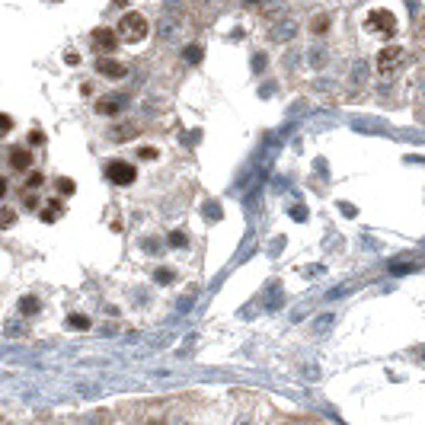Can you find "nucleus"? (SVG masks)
Listing matches in <instances>:
<instances>
[{
	"instance_id": "6",
	"label": "nucleus",
	"mask_w": 425,
	"mask_h": 425,
	"mask_svg": "<svg viewBox=\"0 0 425 425\" xmlns=\"http://www.w3.org/2000/svg\"><path fill=\"white\" fill-rule=\"evenodd\" d=\"M93 45L99 48V52H115V48H118V35L112 29H96L93 32Z\"/></svg>"
},
{
	"instance_id": "20",
	"label": "nucleus",
	"mask_w": 425,
	"mask_h": 425,
	"mask_svg": "<svg viewBox=\"0 0 425 425\" xmlns=\"http://www.w3.org/2000/svg\"><path fill=\"white\" fill-rule=\"evenodd\" d=\"M29 141H32V144H45V135H42V131H32Z\"/></svg>"
},
{
	"instance_id": "21",
	"label": "nucleus",
	"mask_w": 425,
	"mask_h": 425,
	"mask_svg": "<svg viewBox=\"0 0 425 425\" xmlns=\"http://www.w3.org/2000/svg\"><path fill=\"white\" fill-rule=\"evenodd\" d=\"M55 4H61V0H55Z\"/></svg>"
},
{
	"instance_id": "15",
	"label": "nucleus",
	"mask_w": 425,
	"mask_h": 425,
	"mask_svg": "<svg viewBox=\"0 0 425 425\" xmlns=\"http://www.w3.org/2000/svg\"><path fill=\"white\" fill-rule=\"evenodd\" d=\"M70 326H77V330H87V317H70Z\"/></svg>"
},
{
	"instance_id": "3",
	"label": "nucleus",
	"mask_w": 425,
	"mask_h": 425,
	"mask_svg": "<svg viewBox=\"0 0 425 425\" xmlns=\"http://www.w3.org/2000/svg\"><path fill=\"white\" fill-rule=\"evenodd\" d=\"M371 32H381V35H393L396 32V16L390 10H371L368 13V22H364Z\"/></svg>"
},
{
	"instance_id": "5",
	"label": "nucleus",
	"mask_w": 425,
	"mask_h": 425,
	"mask_svg": "<svg viewBox=\"0 0 425 425\" xmlns=\"http://www.w3.org/2000/svg\"><path fill=\"white\" fill-rule=\"evenodd\" d=\"M96 70H99L103 77H112V80L128 74V67L121 64V61H112V58H99V61H96Z\"/></svg>"
},
{
	"instance_id": "12",
	"label": "nucleus",
	"mask_w": 425,
	"mask_h": 425,
	"mask_svg": "<svg viewBox=\"0 0 425 425\" xmlns=\"http://www.w3.org/2000/svg\"><path fill=\"white\" fill-rule=\"evenodd\" d=\"M278 425H326V422H317V419H288V422H278Z\"/></svg>"
},
{
	"instance_id": "11",
	"label": "nucleus",
	"mask_w": 425,
	"mask_h": 425,
	"mask_svg": "<svg viewBox=\"0 0 425 425\" xmlns=\"http://www.w3.org/2000/svg\"><path fill=\"white\" fill-rule=\"evenodd\" d=\"M58 189H61V195H74V192H77L74 179H67V176H61V179H58Z\"/></svg>"
},
{
	"instance_id": "4",
	"label": "nucleus",
	"mask_w": 425,
	"mask_h": 425,
	"mask_svg": "<svg viewBox=\"0 0 425 425\" xmlns=\"http://www.w3.org/2000/svg\"><path fill=\"white\" fill-rule=\"evenodd\" d=\"M399 61H403V48H399V45L381 48V55H378V70H381V74H390V70L399 67Z\"/></svg>"
},
{
	"instance_id": "1",
	"label": "nucleus",
	"mask_w": 425,
	"mask_h": 425,
	"mask_svg": "<svg viewBox=\"0 0 425 425\" xmlns=\"http://www.w3.org/2000/svg\"><path fill=\"white\" fill-rule=\"evenodd\" d=\"M118 32H121V39H128V42H141L144 35L151 32V26H147V19H144L141 13L128 10V13L121 16V22H118Z\"/></svg>"
},
{
	"instance_id": "7",
	"label": "nucleus",
	"mask_w": 425,
	"mask_h": 425,
	"mask_svg": "<svg viewBox=\"0 0 425 425\" xmlns=\"http://www.w3.org/2000/svg\"><path fill=\"white\" fill-rule=\"evenodd\" d=\"M7 160H10V169H16V173H22V169H29V166H32V154H29L26 147H13Z\"/></svg>"
},
{
	"instance_id": "19",
	"label": "nucleus",
	"mask_w": 425,
	"mask_h": 425,
	"mask_svg": "<svg viewBox=\"0 0 425 425\" xmlns=\"http://www.w3.org/2000/svg\"><path fill=\"white\" fill-rule=\"evenodd\" d=\"M169 243H173V246H182V243H186V234H179V230H176V234L169 237Z\"/></svg>"
},
{
	"instance_id": "8",
	"label": "nucleus",
	"mask_w": 425,
	"mask_h": 425,
	"mask_svg": "<svg viewBox=\"0 0 425 425\" xmlns=\"http://www.w3.org/2000/svg\"><path fill=\"white\" fill-rule=\"evenodd\" d=\"M121 109H125V99H121V96H106V99L96 103V112L99 115H118Z\"/></svg>"
},
{
	"instance_id": "13",
	"label": "nucleus",
	"mask_w": 425,
	"mask_h": 425,
	"mask_svg": "<svg viewBox=\"0 0 425 425\" xmlns=\"http://www.w3.org/2000/svg\"><path fill=\"white\" fill-rule=\"evenodd\" d=\"M326 29H330V19H326V16H317V19H313V32H326Z\"/></svg>"
},
{
	"instance_id": "16",
	"label": "nucleus",
	"mask_w": 425,
	"mask_h": 425,
	"mask_svg": "<svg viewBox=\"0 0 425 425\" xmlns=\"http://www.w3.org/2000/svg\"><path fill=\"white\" fill-rule=\"evenodd\" d=\"M138 157H141V160H151V157H157V151H154V147H141Z\"/></svg>"
},
{
	"instance_id": "9",
	"label": "nucleus",
	"mask_w": 425,
	"mask_h": 425,
	"mask_svg": "<svg viewBox=\"0 0 425 425\" xmlns=\"http://www.w3.org/2000/svg\"><path fill=\"white\" fill-rule=\"evenodd\" d=\"M39 217H42V221H45V224H52V221H58V217H61V202H48V205H45V208H42V214H39Z\"/></svg>"
},
{
	"instance_id": "2",
	"label": "nucleus",
	"mask_w": 425,
	"mask_h": 425,
	"mask_svg": "<svg viewBox=\"0 0 425 425\" xmlns=\"http://www.w3.org/2000/svg\"><path fill=\"white\" fill-rule=\"evenodd\" d=\"M135 176H138V169L128 160H109V166H106V179L112 182V186H131Z\"/></svg>"
},
{
	"instance_id": "18",
	"label": "nucleus",
	"mask_w": 425,
	"mask_h": 425,
	"mask_svg": "<svg viewBox=\"0 0 425 425\" xmlns=\"http://www.w3.org/2000/svg\"><path fill=\"white\" fill-rule=\"evenodd\" d=\"M16 221V214H13V208H7L4 211V227H10V224H13Z\"/></svg>"
},
{
	"instance_id": "10",
	"label": "nucleus",
	"mask_w": 425,
	"mask_h": 425,
	"mask_svg": "<svg viewBox=\"0 0 425 425\" xmlns=\"http://www.w3.org/2000/svg\"><path fill=\"white\" fill-rule=\"evenodd\" d=\"M182 58H186V61H189V64H198V61L205 58V52H202V48H198V45H189V48H186V52H182Z\"/></svg>"
},
{
	"instance_id": "17",
	"label": "nucleus",
	"mask_w": 425,
	"mask_h": 425,
	"mask_svg": "<svg viewBox=\"0 0 425 425\" xmlns=\"http://www.w3.org/2000/svg\"><path fill=\"white\" fill-rule=\"evenodd\" d=\"M35 307H39V304H35L32 297H29V301H22V313H35Z\"/></svg>"
},
{
	"instance_id": "14",
	"label": "nucleus",
	"mask_w": 425,
	"mask_h": 425,
	"mask_svg": "<svg viewBox=\"0 0 425 425\" xmlns=\"http://www.w3.org/2000/svg\"><path fill=\"white\" fill-rule=\"evenodd\" d=\"M22 205H26V208H39V198L29 192V195H22Z\"/></svg>"
}]
</instances>
